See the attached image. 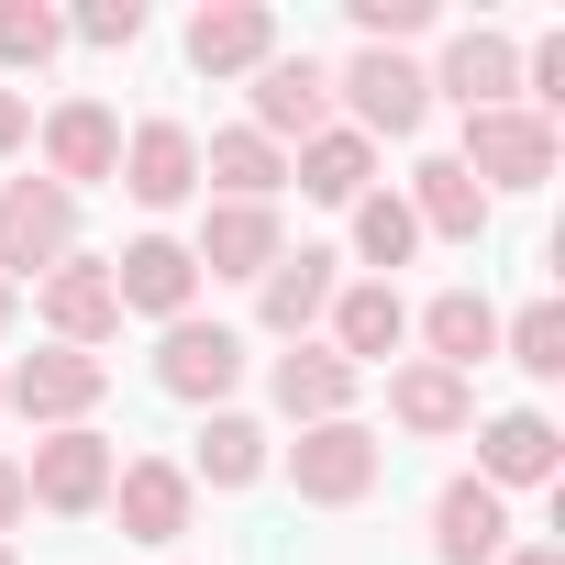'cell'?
Here are the masks:
<instances>
[{
  "instance_id": "1",
  "label": "cell",
  "mask_w": 565,
  "mask_h": 565,
  "mask_svg": "<svg viewBox=\"0 0 565 565\" xmlns=\"http://www.w3.org/2000/svg\"><path fill=\"white\" fill-rule=\"evenodd\" d=\"M377 477H388V444H377L366 422H311V433L289 444V488H300L311 510H355Z\"/></svg>"
},
{
  "instance_id": "2",
  "label": "cell",
  "mask_w": 565,
  "mask_h": 565,
  "mask_svg": "<svg viewBox=\"0 0 565 565\" xmlns=\"http://www.w3.org/2000/svg\"><path fill=\"white\" fill-rule=\"evenodd\" d=\"M333 100L355 111L366 145H399V134H422V111H433L422 67H411V56H377V45H355V56L333 67Z\"/></svg>"
},
{
  "instance_id": "3",
  "label": "cell",
  "mask_w": 565,
  "mask_h": 565,
  "mask_svg": "<svg viewBox=\"0 0 565 565\" xmlns=\"http://www.w3.org/2000/svg\"><path fill=\"white\" fill-rule=\"evenodd\" d=\"M455 167H466L488 200H499V189H543V178H554V122L521 111V100H510V111H466V156H455Z\"/></svg>"
},
{
  "instance_id": "4",
  "label": "cell",
  "mask_w": 565,
  "mask_h": 565,
  "mask_svg": "<svg viewBox=\"0 0 565 565\" xmlns=\"http://www.w3.org/2000/svg\"><path fill=\"white\" fill-rule=\"evenodd\" d=\"M67 244H78V200L56 189V178H12L0 189V277H45V266H67Z\"/></svg>"
},
{
  "instance_id": "5",
  "label": "cell",
  "mask_w": 565,
  "mask_h": 565,
  "mask_svg": "<svg viewBox=\"0 0 565 565\" xmlns=\"http://www.w3.org/2000/svg\"><path fill=\"white\" fill-rule=\"evenodd\" d=\"M100 388H111V366L78 355V344H45V355H23L12 377H0V399H12L23 422H45V433H78L100 411Z\"/></svg>"
},
{
  "instance_id": "6",
  "label": "cell",
  "mask_w": 565,
  "mask_h": 565,
  "mask_svg": "<svg viewBox=\"0 0 565 565\" xmlns=\"http://www.w3.org/2000/svg\"><path fill=\"white\" fill-rule=\"evenodd\" d=\"M233 377H244V333H222V322H200V311L156 333V388H167V399L222 411V399H233Z\"/></svg>"
},
{
  "instance_id": "7",
  "label": "cell",
  "mask_w": 565,
  "mask_h": 565,
  "mask_svg": "<svg viewBox=\"0 0 565 565\" xmlns=\"http://www.w3.org/2000/svg\"><path fill=\"white\" fill-rule=\"evenodd\" d=\"M111 477H122V455H111V444L78 422V433H45V444H34V466H23V499L78 521V510H100V499H111Z\"/></svg>"
},
{
  "instance_id": "8",
  "label": "cell",
  "mask_w": 565,
  "mask_h": 565,
  "mask_svg": "<svg viewBox=\"0 0 565 565\" xmlns=\"http://www.w3.org/2000/svg\"><path fill=\"white\" fill-rule=\"evenodd\" d=\"M111 300L145 311V322H189V300H200L189 244H178V233H134V244L111 255Z\"/></svg>"
},
{
  "instance_id": "9",
  "label": "cell",
  "mask_w": 565,
  "mask_h": 565,
  "mask_svg": "<svg viewBox=\"0 0 565 565\" xmlns=\"http://www.w3.org/2000/svg\"><path fill=\"white\" fill-rule=\"evenodd\" d=\"M34 300H45L56 344H78V355H100V344L122 333V300H111V255H67V266H45V277H34Z\"/></svg>"
},
{
  "instance_id": "10",
  "label": "cell",
  "mask_w": 565,
  "mask_h": 565,
  "mask_svg": "<svg viewBox=\"0 0 565 565\" xmlns=\"http://www.w3.org/2000/svg\"><path fill=\"white\" fill-rule=\"evenodd\" d=\"M45 178L78 200V189H100V178H122V122H111V100H56L45 111Z\"/></svg>"
},
{
  "instance_id": "11",
  "label": "cell",
  "mask_w": 565,
  "mask_h": 565,
  "mask_svg": "<svg viewBox=\"0 0 565 565\" xmlns=\"http://www.w3.org/2000/svg\"><path fill=\"white\" fill-rule=\"evenodd\" d=\"M189 499H200V488H189V466H167V455H134V466L111 477V499H100V510L122 521V543H156V554H167V543L189 532Z\"/></svg>"
},
{
  "instance_id": "12",
  "label": "cell",
  "mask_w": 565,
  "mask_h": 565,
  "mask_svg": "<svg viewBox=\"0 0 565 565\" xmlns=\"http://www.w3.org/2000/svg\"><path fill=\"white\" fill-rule=\"evenodd\" d=\"M244 100H255V134H266V145H289V134L311 145V134L333 122V67H322V56H266Z\"/></svg>"
},
{
  "instance_id": "13",
  "label": "cell",
  "mask_w": 565,
  "mask_h": 565,
  "mask_svg": "<svg viewBox=\"0 0 565 565\" xmlns=\"http://www.w3.org/2000/svg\"><path fill=\"white\" fill-rule=\"evenodd\" d=\"M344 255H322V244H300V255H277L266 277H255V322L277 333V344H311V322L333 311V289H344V277H333Z\"/></svg>"
},
{
  "instance_id": "14",
  "label": "cell",
  "mask_w": 565,
  "mask_h": 565,
  "mask_svg": "<svg viewBox=\"0 0 565 565\" xmlns=\"http://www.w3.org/2000/svg\"><path fill=\"white\" fill-rule=\"evenodd\" d=\"M277 56V12L266 0H200L189 12V67L200 78H255Z\"/></svg>"
},
{
  "instance_id": "15",
  "label": "cell",
  "mask_w": 565,
  "mask_h": 565,
  "mask_svg": "<svg viewBox=\"0 0 565 565\" xmlns=\"http://www.w3.org/2000/svg\"><path fill=\"white\" fill-rule=\"evenodd\" d=\"M277 255H289L277 244V200H211L200 211V244H189L200 277H266Z\"/></svg>"
},
{
  "instance_id": "16",
  "label": "cell",
  "mask_w": 565,
  "mask_h": 565,
  "mask_svg": "<svg viewBox=\"0 0 565 565\" xmlns=\"http://www.w3.org/2000/svg\"><path fill=\"white\" fill-rule=\"evenodd\" d=\"M122 189H134V211L200 200V134H189V122H134V134H122Z\"/></svg>"
},
{
  "instance_id": "17",
  "label": "cell",
  "mask_w": 565,
  "mask_h": 565,
  "mask_svg": "<svg viewBox=\"0 0 565 565\" xmlns=\"http://www.w3.org/2000/svg\"><path fill=\"white\" fill-rule=\"evenodd\" d=\"M388 422L422 433V444H455V433H477V377L411 355V366H388Z\"/></svg>"
},
{
  "instance_id": "18",
  "label": "cell",
  "mask_w": 565,
  "mask_h": 565,
  "mask_svg": "<svg viewBox=\"0 0 565 565\" xmlns=\"http://www.w3.org/2000/svg\"><path fill=\"white\" fill-rule=\"evenodd\" d=\"M510 554V499L488 477H444L433 499V565H499Z\"/></svg>"
},
{
  "instance_id": "19",
  "label": "cell",
  "mask_w": 565,
  "mask_h": 565,
  "mask_svg": "<svg viewBox=\"0 0 565 565\" xmlns=\"http://www.w3.org/2000/svg\"><path fill=\"white\" fill-rule=\"evenodd\" d=\"M422 89H444L455 111H510V100H521V45L477 23V34H455V45H444V67H433Z\"/></svg>"
},
{
  "instance_id": "20",
  "label": "cell",
  "mask_w": 565,
  "mask_h": 565,
  "mask_svg": "<svg viewBox=\"0 0 565 565\" xmlns=\"http://www.w3.org/2000/svg\"><path fill=\"white\" fill-rule=\"evenodd\" d=\"M554 466H565V433L543 422V411H499V422H477V477L510 499V488H554Z\"/></svg>"
},
{
  "instance_id": "21",
  "label": "cell",
  "mask_w": 565,
  "mask_h": 565,
  "mask_svg": "<svg viewBox=\"0 0 565 565\" xmlns=\"http://www.w3.org/2000/svg\"><path fill=\"white\" fill-rule=\"evenodd\" d=\"M322 322H333V355H344L355 377H366V366H388V355L411 344V300L388 289V277H366V289H333V311H322Z\"/></svg>"
},
{
  "instance_id": "22",
  "label": "cell",
  "mask_w": 565,
  "mask_h": 565,
  "mask_svg": "<svg viewBox=\"0 0 565 565\" xmlns=\"http://www.w3.org/2000/svg\"><path fill=\"white\" fill-rule=\"evenodd\" d=\"M266 388H277V411H289L300 433H311V422H355V366H344L333 344H289V355L266 366Z\"/></svg>"
},
{
  "instance_id": "23",
  "label": "cell",
  "mask_w": 565,
  "mask_h": 565,
  "mask_svg": "<svg viewBox=\"0 0 565 565\" xmlns=\"http://www.w3.org/2000/svg\"><path fill=\"white\" fill-rule=\"evenodd\" d=\"M289 178H300V189H311L322 211H355V200L377 189V145H366L355 122H322V134H311V145L289 156Z\"/></svg>"
},
{
  "instance_id": "24",
  "label": "cell",
  "mask_w": 565,
  "mask_h": 565,
  "mask_svg": "<svg viewBox=\"0 0 565 565\" xmlns=\"http://www.w3.org/2000/svg\"><path fill=\"white\" fill-rule=\"evenodd\" d=\"M399 200H411V222H422V233H444V244H477V233H488V189H477L455 156H422Z\"/></svg>"
},
{
  "instance_id": "25",
  "label": "cell",
  "mask_w": 565,
  "mask_h": 565,
  "mask_svg": "<svg viewBox=\"0 0 565 565\" xmlns=\"http://www.w3.org/2000/svg\"><path fill=\"white\" fill-rule=\"evenodd\" d=\"M200 189H222V200H277V189H289V145H266L255 122H233V134L200 145Z\"/></svg>"
},
{
  "instance_id": "26",
  "label": "cell",
  "mask_w": 565,
  "mask_h": 565,
  "mask_svg": "<svg viewBox=\"0 0 565 565\" xmlns=\"http://www.w3.org/2000/svg\"><path fill=\"white\" fill-rule=\"evenodd\" d=\"M422 344H433V366H455V377H477V366L499 355V311H488L477 289H444V300L422 311Z\"/></svg>"
},
{
  "instance_id": "27",
  "label": "cell",
  "mask_w": 565,
  "mask_h": 565,
  "mask_svg": "<svg viewBox=\"0 0 565 565\" xmlns=\"http://www.w3.org/2000/svg\"><path fill=\"white\" fill-rule=\"evenodd\" d=\"M255 477H266V422L211 411L200 422V455H189V488H255Z\"/></svg>"
},
{
  "instance_id": "28",
  "label": "cell",
  "mask_w": 565,
  "mask_h": 565,
  "mask_svg": "<svg viewBox=\"0 0 565 565\" xmlns=\"http://www.w3.org/2000/svg\"><path fill=\"white\" fill-rule=\"evenodd\" d=\"M355 255H366L377 277L422 255V222H411V200H399V189H366V200H355Z\"/></svg>"
},
{
  "instance_id": "29",
  "label": "cell",
  "mask_w": 565,
  "mask_h": 565,
  "mask_svg": "<svg viewBox=\"0 0 565 565\" xmlns=\"http://www.w3.org/2000/svg\"><path fill=\"white\" fill-rule=\"evenodd\" d=\"M67 45V12H45V0H0V67H45Z\"/></svg>"
},
{
  "instance_id": "30",
  "label": "cell",
  "mask_w": 565,
  "mask_h": 565,
  "mask_svg": "<svg viewBox=\"0 0 565 565\" xmlns=\"http://www.w3.org/2000/svg\"><path fill=\"white\" fill-rule=\"evenodd\" d=\"M499 344H510L521 377H565V311H554V300H532L521 322H499Z\"/></svg>"
},
{
  "instance_id": "31",
  "label": "cell",
  "mask_w": 565,
  "mask_h": 565,
  "mask_svg": "<svg viewBox=\"0 0 565 565\" xmlns=\"http://www.w3.org/2000/svg\"><path fill=\"white\" fill-rule=\"evenodd\" d=\"M344 12H355V34H366L377 56H399L411 34H433V0H344Z\"/></svg>"
},
{
  "instance_id": "32",
  "label": "cell",
  "mask_w": 565,
  "mask_h": 565,
  "mask_svg": "<svg viewBox=\"0 0 565 565\" xmlns=\"http://www.w3.org/2000/svg\"><path fill=\"white\" fill-rule=\"evenodd\" d=\"M521 89L543 100V122L565 111V34H532V56H521Z\"/></svg>"
},
{
  "instance_id": "33",
  "label": "cell",
  "mask_w": 565,
  "mask_h": 565,
  "mask_svg": "<svg viewBox=\"0 0 565 565\" xmlns=\"http://www.w3.org/2000/svg\"><path fill=\"white\" fill-rule=\"evenodd\" d=\"M67 34H78V45H134V34H145V0H89Z\"/></svg>"
},
{
  "instance_id": "34",
  "label": "cell",
  "mask_w": 565,
  "mask_h": 565,
  "mask_svg": "<svg viewBox=\"0 0 565 565\" xmlns=\"http://www.w3.org/2000/svg\"><path fill=\"white\" fill-rule=\"evenodd\" d=\"M23 145H34V100H23V89H0V156H23Z\"/></svg>"
},
{
  "instance_id": "35",
  "label": "cell",
  "mask_w": 565,
  "mask_h": 565,
  "mask_svg": "<svg viewBox=\"0 0 565 565\" xmlns=\"http://www.w3.org/2000/svg\"><path fill=\"white\" fill-rule=\"evenodd\" d=\"M23 510H34V499H23V466H12V455H0V532H12Z\"/></svg>"
},
{
  "instance_id": "36",
  "label": "cell",
  "mask_w": 565,
  "mask_h": 565,
  "mask_svg": "<svg viewBox=\"0 0 565 565\" xmlns=\"http://www.w3.org/2000/svg\"><path fill=\"white\" fill-rule=\"evenodd\" d=\"M499 565H565V554H554V543H510Z\"/></svg>"
},
{
  "instance_id": "37",
  "label": "cell",
  "mask_w": 565,
  "mask_h": 565,
  "mask_svg": "<svg viewBox=\"0 0 565 565\" xmlns=\"http://www.w3.org/2000/svg\"><path fill=\"white\" fill-rule=\"evenodd\" d=\"M12 311H23V289H12V277H0V333H12Z\"/></svg>"
},
{
  "instance_id": "38",
  "label": "cell",
  "mask_w": 565,
  "mask_h": 565,
  "mask_svg": "<svg viewBox=\"0 0 565 565\" xmlns=\"http://www.w3.org/2000/svg\"><path fill=\"white\" fill-rule=\"evenodd\" d=\"M0 565H23V554H12V543H0Z\"/></svg>"
}]
</instances>
